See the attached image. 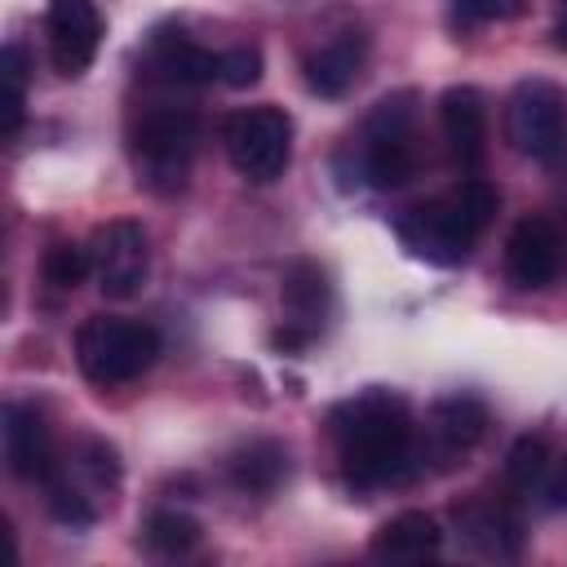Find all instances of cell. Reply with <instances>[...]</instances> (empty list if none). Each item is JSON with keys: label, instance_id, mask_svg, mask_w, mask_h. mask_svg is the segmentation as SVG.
Here are the masks:
<instances>
[{"label": "cell", "instance_id": "obj_1", "mask_svg": "<svg viewBox=\"0 0 567 567\" xmlns=\"http://www.w3.org/2000/svg\"><path fill=\"white\" fill-rule=\"evenodd\" d=\"M328 434L337 443L346 483L359 492L399 487V483L416 478V470L425 461L408 399L394 390H381V385L341 399L328 412Z\"/></svg>", "mask_w": 567, "mask_h": 567}, {"label": "cell", "instance_id": "obj_2", "mask_svg": "<svg viewBox=\"0 0 567 567\" xmlns=\"http://www.w3.org/2000/svg\"><path fill=\"white\" fill-rule=\"evenodd\" d=\"M496 208H501L496 186L483 177H465L461 186L412 204L399 217V239L412 257H421L430 266H456L470 257L478 235L492 226Z\"/></svg>", "mask_w": 567, "mask_h": 567}, {"label": "cell", "instance_id": "obj_3", "mask_svg": "<svg viewBox=\"0 0 567 567\" xmlns=\"http://www.w3.org/2000/svg\"><path fill=\"white\" fill-rule=\"evenodd\" d=\"M124 137H128V164L137 173V186L164 199L186 190L195 142H199V120L190 106H182L168 89H159V97L128 111Z\"/></svg>", "mask_w": 567, "mask_h": 567}, {"label": "cell", "instance_id": "obj_4", "mask_svg": "<svg viewBox=\"0 0 567 567\" xmlns=\"http://www.w3.org/2000/svg\"><path fill=\"white\" fill-rule=\"evenodd\" d=\"M416 89H394L385 93L359 133V168L368 186L377 190H399L416 177L421 146H416Z\"/></svg>", "mask_w": 567, "mask_h": 567}, {"label": "cell", "instance_id": "obj_5", "mask_svg": "<svg viewBox=\"0 0 567 567\" xmlns=\"http://www.w3.org/2000/svg\"><path fill=\"white\" fill-rule=\"evenodd\" d=\"M155 354H159V332L142 319L89 315L75 332V363L102 390L137 381L155 363Z\"/></svg>", "mask_w": 567, "mask_h": 567}, {"label": "cell", "instance_id": "obj_6", "mask_svg": "<svg viewBox=\"0 0 567 567\" xmlns=\"http://www.w3.org/2000/svg\"><path fill=\"white\" fill-rule=\"evenodd\" d=\"M221 142H226V155L235 164V173L244 182H279L288 159H292V120L284 106H244L235 115H226L221 124Z\"/></svg>", "mask_w": 567, "mask_h": 567}, {"label": "cell", "instance_id": "obj_7", "mask_svg": "<svg viewBox=\"0 0 567 567\" xmlns=\"http://www.w3.org/2000/svg\"><path fill=\"white\" fill-rule=\"evenodd\" d=\"M505 142L527 159H558L567 146V93L545 75L518 80L505 97Z\"/></svg>", "mask_w": 567, "mask_h": 567}, {"label": "cell", "instance_id": "obj_8", "mask_svg": "<svg viewBox=\"0 0 567 567\" xmlns=\"http://www.w3.org/2000/svg\"><path fill=\"white\" fill-rule=\"evenodd\" d=\"M89 261H93L97 292L106 301L137 297L146 288V275H151V239H146L142 221L115 217V221L97 226L89 239Z\"/></svg>", "mask_w": 567, "mask_h": 567}, {"label": "cell", "instance_id": "obj_9", "mask_svg": "<svg viewBox=\"0 0 567 567\" xmlns=\"http://www.w3.org/2000/svg\"><path fill=\"white\" fill-rule=\"evenodd\" d=\"M44 40L49 62L62 80H80L102 44V13L93 0H49L44 9Z\"/></svg>", "mask_w": 567, "mask_h": 567}, {"label": "cell", "instance_id": "obj_10", "mask_svg": "<svg viewBox=\"0 0 567 567\" xmlns=\"http://www.w3.org/2000/svg\"><path fill=\"white\" fill-rule=\"evenodd\" d=\"M487 403L474 399V394H447L430 408L425 416V439H421V452L430 461H439L443 470L461 465L487 434Z\"/></svg>", "mask_w": 567, "mask_h": 567}, {"label": "cell", "instance_id": "obj_11", "mask_svg": "<svg viewBox=\"0 0 567 567\" xmlns=\"http://www.w3.org/2000/svg\"><path fill=\"white\" fill-rule=\"evenodd\" d=\"M0 439H4V461L22 483H53L62 474L58 443L44 425V416L31 403H4L0 412Z\"/></svg>", "mask_w": 567, "mask_h": 567}, {"label": "cell", "instance_id": "obj_12", "mask_svg": "<svg viewBox=\"0 0 567 567\" xmlns=\"http://www.w3.org/2000/svg\"><path fill=\"white\" fill-rule=\"evenodd\" d=\"M563 230L540 217V213H527L514 221L509 239H505V275L523 288V292H536V288H549L563 270Z\"/></svg>", "mask_w": 567, "mask_h": 567}, {"label": "cell", "instance_id": "obj_13", "mask_svg": "<svg viewBox=\"0 0 567 567\" xmlns=\"http://www.w3.org/2000/svg\"><path fill=\"white\" fill-rule=\"evenodd\" d=\"M142 71L155 89L186 93V89H199V84L217 80V53L199 49L186 31H155L146 53H142Z\"/></svg>", "mask_w": 567, "mask_h": 567}, {"label": "cell", "instance_id": "obj_14", "mask_svg": "<svg viewBox=\"0 0 567 567\" xmlns=\"http://www.w3.org/2000/svg\"><path fill=\"white\" fill-rule=\"evenodd\" d=\"M439 124H443V142L452 151V159L470 173L483 168L487 159V102L474 84H452L439 97Z\"/></svg>", "mask_w": 567, "mask_h": 567}, {"label": "cell", "instance_id": "obj_15", "mask_svg": "<svg viewBox=\"0 0 567 567\" xmlns=\"http://www.w3.org/2000/svg\"><path fill=\"white\" fill-rule=\"evenodd\" d=\"M456 527L487 558H518L523 554V518L514 514L509 501L478 492L465 505H456Z\"/></svg>", "mask_w": 567, "mask_h": 567}, {"label": "cell", "instance_id": "obj_16", "mask_svg": "<svg viewBox=\"0 0 567 567\" xmlns=\"http://www.w3.org/2000/svg\"><path fill=\"white\" fill-rule=\"evenodd\" d=\"M368 66V35L363 31H337L306 58V89L315 97H346Z\"/></svg>", "mask_w": 567, "mask_h": 567}, {"label": "cell", "instance_id": "obj_17", "mask_svg": "<svg viewBox=\"0 0 567 567\" xmlns=\"http://www.w3.org/2000/svg\"><path fill=\"white\" fill-rule=\"evenodd\" d=\"M279 301H284V315H288L284 328H292L301 337H315L323 328L328 310H332V284H328L323 266L297 257L279 279Z\"/></svg>", "mask_w": 567, "mask_h": 567}, {"label": "cell", "instance_id": "obj_18", "mask_svg": "<svg viewBox=\"0 0 567 567\" xmlns=\"http://www.w3.org/2000/svg\"><path fill=\"white\" fill-rule=\"evenodd\" d=\"M368 549L377 563H425V558H439L443 527L425 509H403L377 527Z\"/></svg>", "mask_w": 567, "mask_h": 567}, {"label": "cell", "instance_id": "obj_19", "mask_svg": "<svg viewBox=\"0 0 567 567\" xmlns=\"http://www.w3.org/2000/svg\"><path fill=\"white\" fill-rule=\"evenodd\" d=\"M226 474L244 496H270L288 478V447L275 439H248L230 452Z\"/></svg>", "mask_w": 567, "mask_h": 567}, {"label": "cell", "instance_id": "obj_20", "mask_svg": "<svg viewBox=\"0 0 567 567\" xmlns=\"http://www.w3.org/2000/svg\"><path fill=\"white\" fill-rule=\"evenodd\" d=\"M62 470L75 474L80 487L84 492H97V496H111L120 487V452L106 439H97V434L80 439L71 447V461H62Z\"/></svg>", "mask_w": 567, "mask_h": 567}, {"label": "cell", "instance_id": "obj_21", "mask_svg": "<svg viewBox=\"0 0 567 567\" xmlns=\"http://www.w3.org/2000/svg\"><path fill=\"white\" fill-rule=\"evenodd\" d=\"M549 465H554L549 439L523 434V439L509 447V456H505V483H509L514 492H523V496H536L540 483H545V474H549Z\"/></svg>", "mask_w": 567, "mask_h": 567}, {"label": "cell", "instance_id": "obj_22", "mask_svg": "<svg viewBox=\"0 0 567 567\" xmlns=\"http://www.w3.org/2000/svg\"><path fill=\"white\" fill-rule=\"evenodd\" d=\"M142 540L159 558H182V554H190L199 545V523L190 514H182V509H155L146 518V527H142Z\"/></svg>", "mask_w": 567, "mask_h": 567}, {"label": "cell", "instance_id": "obj_23", "mask_svg": "<svg viewBox=\"0 0 567 567\" xmlns=\"http://www.w3.org/2000/svg\"><path fill=\"white\" fill-rule=\"evenodd\" d=\"M89 275H93L89 248H80V244H71V239H62V244H53V248L44 252V284H49V288L71 292V288H80Z\"/></svg>", "mask_w": 567, "mask_h": 567}, {"label": "cell", "instance_id": "obj_24", "mask_svg": "<svg viewBox=\"0 0 567 567\" xmlns=\"http://www.w3.org/2000/svg\"><path fill=\"white\" fill-rule=\"evenodd\" d=\"M4 137H18L22 115H27V53L22 44H4Z\"/></svg>", "mask_w": 567, "mask_h": 567}, {"label": "cell", "instance_id": "obj_25", "mask_svg": "<svg viewBox=\"0 0 567 567\" xmlns=\"http://www.w3.org/2000/svg\"><path fill=\"white\" fill-rule=\"evenodd\" d=\"M527 13V0H452L447 4V22L456 31H474L487 22H514Z\"/></svg>", "mask_w": 567, "mask_h": 567}, {"label": "cell", "instance_id": "obj_26", "mask_svg": "<svg viewBox=\"0 0 567 567\" xmlns=\"http://www.w3.org/2000/svg\"><path fill=\"white\" fill-rule=\"evenodd\" d=\"M217 80L226 89H252L261 80V49L257 44H235L217 53Z\"/></svg>", "mask_w": 567, "mask_h": 567}, {"label": "cell", "instance_id": "obj_27", "mask_svg": "<svg viewBox=\"0 0 567 567\" xmlns=\"http://www.w3.org/2000/svg\"><path fill=\"white\" fill-rule=\"evenodd\" d=\"M536 496L549 509H567V456H554V465H549V474H545V483H540Z\"/></svg>", "mask_w": 567, "mask_h": 567}, {"label": "cell", "instance_id": "obj_28", "mask_svg": "<svg viewBox=\"0 0 567 567\" xmlns=\"http://www.w3.org/2000/svg\"><path fill=\"white\" fill-rule=\"evenodd\" d=\"M549 35H554V49H567V18H558Z\"/></svg>", "mask_w": 567, "mask_h": 567}, {"label": "cell", "instance_id": "obj_29", "mask_svg": "<svg viewBox=\"0 0 567 567\" xmlns=\"http://www.w3.org/2000/svg\"><path fill=\"white\" fill-rule=\"evenodd\" d=\"M558 9H563V18H567V0H558Z\"/></svg>", "mask_w": 567, "mask_h": 567}]
</instances>
